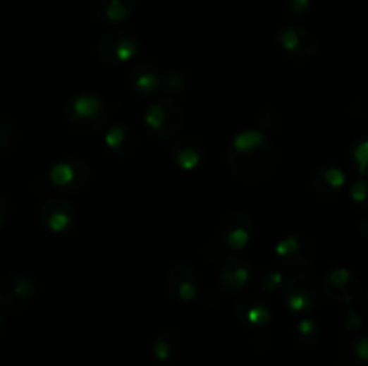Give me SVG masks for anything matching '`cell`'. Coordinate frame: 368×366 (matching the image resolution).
<instances>
[{
  "instance_id": "21",
  "label": "cell",
  "mask_w": 368,
  "mask_h": 366,
  "mask_svg": "<svg viewBox=\"0 0 368 366\" xmlns=\"http://www.w3.org/2000/svg\"><path fill=\"white\" fill-rule=\"evenodd\" d=\"M151 354L162 366L178 361L182 355V339L174 331H167V329L159 331L151 343Z\"/></svg>"
},
{
  "instance_id": "6",
  "label": "cell",
  "mask_w": 368,
  "mask_h": 366,
  "mask_svg": "<svg viewBox=\"0 0 368 366\" xmlns=\"http://www.w3.org/2000/svg\"><path fill=\"white\" fill-rule=\"evenodd\" d=\"M92 171L88 161L80 157H63L49 171V183L63 194H78L90 183Z\"/></svg>"
},
{
  "instance_id": "33",
  "label": "cell",
  "mask_w": 368,
  "mask_h": 366,
  "mask_svg": "<svg viewBox=\"0 0 368 366\" xmlns=\"http://www.w3.org/2000/svg\"><path fill=\"white\" fill-rule=\"evenodd\" d=\"M2 323H4V318H2V315H0V331H2Z\"/></svg>"
},
{
  "instance_id": "22",
  "label": "cell",
  "mask_w": 368,
  "mask_h": 366,
  "mask_svg": "<svg viewBox=\"0 0 368 366\" xmlns=\"http://www.w3.org/2000/svg\"><path fill=\"white\" fill-rule=\"evenodd\" d=\"M340 359L345 365L363 366L368 361V341L363 334H350L341 341L340 345Z\"/></svg>"
},
{
  "instance_id": "3",
  "label": "cell",
  "mask_w": 368,
  "mask_h": 366,
  "mask_svg": "<svg viewBox=\"0 0 368 366\" xmlns=\"http://www.w3.org/2000/svg\"><path fill=\"white\" fill-rule=\"evenodd\" d=\"M183 108L173 97H157L144 111L142 124L144 130L154 140L167 142L173 140L183 126Z\"/></svg>"
},
{
  "instance_id": "19",
  "label": "cell",
  "mask_w": 368,
  "mask_h": 366,
  "mask_svg": "<svg viewBox=\"0 0 368 366\" xmlns=\"http://www.w3.org/2000/svg\"><path fill=\"white\" fill-rule=\"evenodd\" d=\"M345 183H347V176L340 167L334 166L320 167L311 176V190L324 200H334L340 196L345 189Z\"/></svg>"
},
{
  "instance_id": "5",
  "label": "cell",
  "mask_w": 368,
  "mask_h": 366,
  "mask_svg": "<svg viewBox=\"0 0 368 366\" xmlns=\"http://www.w3.org/2000/svg\"><path fill=\"white\" fill-rule=\"evenodd\" d=\"M275 47L282 58L293 63H307L318 54V38L314 32L300 25H286L275 36Z\"/></svg>"
},
{
  "instance_id": "1",
  "label": "cell",
  "mask_w": 368,
  "mask_h": 366,
  "mask_svg": "<svg viewBox=\"0 0 368 366\" xmlns=\"http://www.w3.org/2000/svg\"><path fill=\"white\" fill-rule=\"evenodd\" d=\"M226 164L235 178L246 183H261L275 173L278 154L268 135L259 130H243L226 150Z\"/></svg>"
},
{
  "instance_id": "15",
  "label": "cell",
  "mask_w": 368,
  "mask_h": 366,
  "mask_svg": "<svg viewBox=\"0 0 368 366\" xmlns=\"http://www.w3.org/2000/svg\"><path fill=\"white\" fill-rule=\"evenodd\" d=\"M252 273H254V269L248 264V260L243 255L232 253L219 262L218 282L223 291L234 295L248 286L252 280Z\"/></svg>"
},
{
  "instance_id": "12",
  "label": "cell",
  "mask_w": 368,
  "mask_h": 366,
  "mask_svg": "<svg viewBox=\"0 0 368 366\" xmlns=\"http://www.w3.org/2000/svg\"><path fill=\"white\" fill-rule=\"evenodd\" d=\"M254 219L246 212H230L219 225V243L230 252H241L254 239Z\"/></svg>"
},
{
  "instance_id": "17",
  "label": "cell",
  "mask_w": 368,
  "mask_h": 366,
  "mask_svg": "<svg viewBox=\"0 0 368 366\" xmlns=\"http://www.w3.org/2000/svg\"><path fill=\"white\" fill-rule=\"evenodd\" d=\"M234 316L245 329L264 331L271 322V309L259 296H243L235 300Z\"/></svg>"
},
{
  "instance_id": "25",
  "label": "cell",
  "mask_w": 368,
  "mask_h": 366,
  "mask_svg": "<svg viewBox=\"0 0 368 366\" xmlns=\"http://www.w3.org/2000/svg\"><path fill=\"white\" fill-rule=\"evenodd\" d=\"M189 88V78L183 71L178 68H171V71L162 72V85H160V92L166 94V97L176 99L178 95H183Z\"/></svg>"
},
{
  "instance_id": "27",
  "label": "cell",
  "mask_w": 368,
  "mask_h": 366,
  "mask_svg": "<svg viewBox=\"0 0 368 366\" xmlns=\"http://www.w3.org/2000/svg\"><path fill=\"white\" fill-rule=\"evenodd\" d=\"M338 322H340L341 327L347 332H350V334H356V332H360L361 327H363V319H361L360 312L352 307H345V311L341 312Z\"/></svg>"
},
{
  "instance_id": "29",
  "label": "cell",
  "mask_w": 368,
  "mask_h": 366,
  "mask_svg": "<svg viewBox=\"0 0 368 366\" xmlns=\"http://www.w3.org/2000/svg\"><path fill=\"white\" fill-rule=\"evenodd\" d=\"M311 8H313L311 0H286L284 15L291 20L300 18V16L307 15L311 11Z\"/></svg>"
},
{
  "instance_id": "31",
  "label": "cell",
  "mask_w": 368,
  "mask_h": 366,
  "mask_svg": "<svg viewBox=\"0 0 368 366\" xmlns=\"http://www.w3.org/2000/svg\"><path fill=\"white\" fill-rule=\"evenodd\" d=\"M350 196H352L354 203H360V205H363L364 197H367V187H364L363 180L356 181V183L350 187Z\"/></svg>"
},
{
  "instance_id": "11",
  "label": "cell",
  "mask_w": 368,
  "mask_h": 366,
  "mask_svg": "<svg viewBox=\"0 0 368 366\" xmlns=\"http://www.w3.org/2000/svg\"><path fill=\"white\" fill-rule=\"evenodd\" d=\"M36 219L44 230L51 233H65L75 225L78 210L74 203L65 197H49L38 209Z\"/></svg>"
},
{
  "instance_id": "13",
  "label": "cell",
  "mask_w": 368,
  "mask_h": 366,
  "mask_svg": "<svg viewBox=\"0 0 368 366\" xmlns=\"http://www.w3.org/2000/svg\"><path fill=\"white\" fill-rule=\"evenodd\" d=\"M321 289L331 302L348 305L360 296L361 283L356 273L348 268H333L321 276Z\"/></svg>"
},
{
  "instance_id": "2",
  "label": "cell",
  "mask_w": 368,
  "mask_h": 366,
  "mask_svg": "<svg viewBox=\"0 0 368 366\" xmlns=\"http://www.w3.org/2000/svg\"><path fill=\"white\" fill-rule=\"evenodd\" d=\"M111 108L97 94L83 92L75 94L65 103V121L72 131L81 135H94L104 131L110 124Z\"/></svg>"
},
{
  "instance_id": "16",
  "label": "cell",
  "mask_w": 368,
  "mask_h": 366,
  "mask_svg": "<svg viewBox=\"0 0 368 366\" xmlns=\"http://www.w3.org/2000/svg\"><path fill=\"white\" fill-rule=\"evenodd\" d=\"M169 157L178 169L192 173L205 164L207 150L200 138L180 137L171 142Z\"/></svg>"
},
{
  "instance_id": "4",
  "label": "cell",
  "mask_w": 368,
  "mask_h": 366,
  "mask_svg": "<svg viewBox=\"0 0 368 366\" xmlns=\"http://www.w3.org/2000/svg\"><path fill=\"white\" fill-rule=\"evenodd\" d=\"M142 42L139 32L131 29H115L97 44V58L104 67L121 68L137 61Z\"/></svg>"
},
{
  "instance_id": "7",
  "label": "cell",
  "mask_w": 368,
  "mask_h": 366,
  "mask_svg": "<svg viewBox=\"0 0 368 366\" xmlns=\"http://www.w3.org/2000/svg\"><path fill=\"white\" fill-rule=\"evenodd\" d=\"M281 296L284 307L293 315H307L318 303L320 289L317 280L307 273H297L284 280L281 286Z\"/></svg>"
},
{
  "instance_id": "30",
  "label": "cell",
  "mask_w": 368,
  "mask_h": 366,
  "mask_svg": "<svg viewBox=\"0 0 368 366\" xmlns=\"http://www.w3.org/2000/svg\"><path fill=\"white\" fill-rule=\"evenodd\" d=\"M352 160H356V167L361 174L364 173V164H367V140L360 138L352 146Z\"/></svg>"
},
{
  "instance_id": "26",
  "label": "cell",
  "mask_w": 368,
  "mask_h": 366,
  "mask_svg": "<svg viewBox=\"0 0 368 366\" xmlns=\"http://www.w3.org/2000/svg\"><path fill=\"white\" fill-rule=\"evenodd\" d=\"M255 124H257L255 130L262 131V133L266 135H268L269 131H277L282 124L281 114H278L275 108H264V110L259 111L257 117H255Z\"/></svg>"
},
{
  "instance_id": "9",
  "label": "cell",
  "mask_w": 368,
  "mask_h": 366,
  "mask_svg": "<svg viewBox=\"0 0 368 366\" xmlns=\"http://www.w3.org/2000/svg\"><path fill=\"white\" fill-rule=\"evenodd\" d=\"M38 282L25 272H15L0 282V303L8 309H24L38 296Z\"/></svg>"
},
{
  "instance_id": "28",
  "label": "cell",
  "mask_w": 368,
  "mask_h": 366,
  "mask_svg": "<svg viewBox=\"0 0 368 366\" xmlns=\"http://www.w3.org/2000/svg\"><path fill=\"white\" fill-rule=\"evenodd\" d=\"M16 144V130L11 122L0 118V153L11 150Z\"/></svg>"
},
{
  "instance_id": "24",
  "label": "cell",
  "mask_w": 368,
  "mask_h": 366,
  "mask_svg": "<svg viewBox=\"0 0 368 366\" xmlns=\"http://www.w3.org/2000/svg\"><path fill=\"white\" fill-rule=\"evenodd\" d=\"M295 341L304 348H313L321 338V329L313 318H300L293 327Z\"/></svg>"
},
{
  "instance_id": "14",
  "label": "cell",
  "mask_w": 368,
  "mask_h": 366,
  "mask_svg": "<svg viewBox=\"0 0 368 366\" xmlns=\"http://www.w3.org/2000/svg\"><path fill=\"white\" fill-rule=\"evenodd\" d=\"M126 87L139 97H153L160 94L162 72L151 61H133L126 67Z\"/></svg>"
},
{
  "instance_id": "18",
  "label": "cell",
  "mask_w": 368,
  "mask_h": 366,
  "mask_svg": "<svg viewBox=\"0 0 368 366\" xmlns=\"http://www.w3.org/2000/svg\"><path fill=\"white\" fill-rule=\"evenodd\" d=\"M137 0H95L94 16L104 28L123 25L133 16Z\"/></svg>"
},
{
  "instance_id": "20",
  "label": "cell",
  "mask_w": 368,
  "mask_h": 366,
  "mask_svg": "<svg viewBox=\"0 0 368 366\" xmlns=\"http://www.w3.org/2000/svg\"><path fill=\"white\" fill-rule=\"evenodd\" d=\"M104 133V146L114 157L124 158L130 157L137 150V135L128 124H114L106 128Z\"/></svg>"
},
{
  "instance_id": "10",
  "label": "cell",
  "mask_w": 368,
  "mask_h": 366,
  "mask_svg": "<svg viewBox=\"0 0 368 366\" xmlns=\"http://www.w3.org/2000/svg\"><path fill=\"white\" fill-rule=\"evenodd\" d=\"M202 288V273L190 264H178L166 276V293L173 302H195Z\"/></svg>"
},
{
  "instance_id": "23",
  "label": "cell",
  "mask_w": 368,
  "mask_h": 366,
  "mask_svg": "<svg viewBox=\"0 0 368 366\" xmlns=\"http://www.w3.org/2000/svg\"><path fill=\"white\" fill-rule=\"evenodd\" d=\"M250 282H254L255 289L259 293H266L268 295V293L281 289L284 276H282V272L277 266H262L257 272L252 273V280Z\"/></svg>"
},
{
  "instance_id": "8",
  "label": "cell",
  "mask_w": 368,
  "mask_h": 366,
  "mask_svg": "<svg viewBox=\"0 0 368 366\" xmlns=\"http://www.w3.org/2000/svg\"><path fill=\"white\" fill-rule=\"evenodd\" d=\"M317 257V244L305 233H291L275 246V259L278 266L288 269H300L309 266Z\"/></svg>"
},
{
  "instance_id": "34",
  "label": "cell",
  "mask_w": 368,
  "mask_h": 366,
  "mask_svg": "<svg viewBox=\"0 0 368 366\" xmlns=\"http://www.w3.org/2000/svg\"><path fill=\"white\" fill-rule=\"evenodd\" d=\"M333 366H340V365H333Z\"/></svg>"
},
{
  "instance_id": "32",
  "label": "cell",
  "mask_w": 368,
  "mask_h": 366,
  "mask_svg": "<svg viewBox=\"0 0 368 366\" xmlns=\"http://www.w3.org/2000/svg\"><path fill=\"white\" fill-rule=\"evenodd\" d=\"M9 214H11V205L4 196H0V228L6 225V221L9 219Z\"/></svg>"
}]
</instances>
